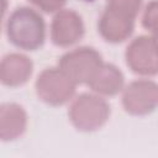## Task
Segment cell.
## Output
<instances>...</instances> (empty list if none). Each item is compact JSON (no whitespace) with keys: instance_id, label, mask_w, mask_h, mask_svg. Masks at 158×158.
I'll return each instance as SVG.
<instances>
[{"instance_id":"5bb4252c","label":"cell","mask_w":158,"mask_h":158,"mask_svg":"<svg viewBox=\"0 0 158 158\" xmlns=\"http://www.w3.org/2000/svg\"><path fill=\"white\" fill-rule=\"evenodd\" d=\"M44 12H58L65 5L67 0H28Z\"/></svg>"},{"instance_id":"5b68a950","label":"cell","mask_w":158,"mask_h":158,"mask_svg":"<svg viewBox=\"0 0 158 158\" xmlns=\"http://www.w3.org/2000/svg\"><path fill=\"white\" fill-rule=\"evenodd\" d=\"M122 105L126 112L135 116L153 112L158 106V84L148 79L130 83L123 89Z\"/></svg>"},{"instance_id":"3957f363","label":"cell","mask_w":158,"mask_h":158,"mask_svg":"<svg viewBox=\"0 0 158 158\" xmlns=\"http://www.w3.org/2000/svg\"><path fill=\"white\" fill-rule=\"evenodd\" d=\"M77 84L58 67L44 69L36 80V93L38 98L52 106L63 105L69 101L75 93Z\"/></svg>"},{"instance_id":"8fae6325","label":"cell","mask_w":158,"mask_h":158,"mask_svg":"<svg viewBox=\"0 0 158 158\" xmlns=\"http://www.w3.org/2000/svg\"><path fill=\"white\" fill-rule=\"evenodd\" d=\"M125 78L121 70L110 63H102L88 83L89 88L99 95L112 96L123 89Z\"/></svg>"},{"instance_id":"277c9868","label":"cell","mask_w":158,"mask_h":158,"mask_svg":"<svg viewBox=\"0 0 158 158\" xmlns=\"http://www.w3.org/2000/svg\"><path fill=\"white\" fill-rule=\"evenodd\" d=\"M102 63L101 54L95 48L80 47L63 54L58 67L78 85L88 84Z\"/></svg>"},{"instance_id":"6da1fadb","label":"cell","mask_w":158,"mask_h":158,"mask_svg":"<svg viewBox=\"0 0 158 158\" xmlns=\"http://www.w3.org/2000/svg\"><path fill=\"white\" fill-rule=\"evenodd\" d=\"M6 35L14 46L25 51H36L46 38L43 17L31 7H17L6 21Z\"/></svg>"},{"instance_id":"52a82bcc","label":"cell","mask_w":158,"mask_h":158,"mask_svg":"<svg viewBox=\"0 0 158 158\" xmlns=\"http://www.w3.org/2000/svg\"><path fill=\"white\" fill-rule=\"evenodd\" d=\"M84 22L74 10H59L51 25V38L56 46L69 47L84 36Z\"/></svg>"},{"instance_id":"9a60e30c","label":"cell","mask_w":158,"mask_h":158,"mask_svg":"<svg viewBox=\"0 0 158 158\" xmlns=\"http://www.w3.org/2000/svg\"><path fill=\"white\" fill-rule=\"evenodd\" d=\"M152 41H153V44H154L156 51H157V53H158V31H157V32H153Z\"/></svg>"},{"instance_id":"ba28073f","label":"cell","mask_w":158,"mask_h":158,"mask_svg":"<svg viewBox=\"0 0 158 158\" xmlns=\"http://www.w3.org/2000/svg\"><path fill=\"white\" fill-rule=\"evenodd\" d=\"M33 70L32 60L21 53L6 54L0 65V79L6 86L15 88L25 84Z\"/></svg>"},{"instance_id":"9c48e42d","label":"cell","mask_w":158,"mask_h":158,"mask_svg":"<svg viewBox=\"0 0 158 158\" xmlns=\"http://www.w3.org/2000/svg\"><path fill=\"white\" fill-rule=\"evenodd\" d=\"M135 28V20L105 9L99 20V32L101 37L111 43H118L127 40Z\"/></svg>"},{"instance_id":"4fadbf2b","label":"cell","mask_w":158,"mask_h":158,"mask_svg":"<svg viewBox=\"0 0 158 158\" xmlns=\"http://www.w3.org/2000/svg\"><path fill=\"white\" fill-rule=\"evenodd\" d=\"M142 25L151 32L158 31V0H152L144 9Z\"/></svg>"},{"instance_id":"7a4b0ae2","label":"cell","mask_w":158,"mask_h":158,"mask_svg":"<svg viewBox=\"0 0 158 158\" xmlns=\"http://www.w3.org/2000/svg\"><path fill=\"white\" fill-rule=\"evenodd\" d=\"M68 114L77 130L91 132L106 123L110 116V106L99 94L84 93L73 100Z\"/></svg>"},{"instance_id":"8992f818","label":"cell","mask_w":158,"mask_h":158,"mask_svg":"<svg viewBox=\"0 0 158 158\" xmlns=\"http://www.w3.org/2000/svg\"><path fill=\"white\" fill-rule=\"evenodd\" d=\"M128 68L139 75L158 74V53L153 44L152 37L139 36L127 47L125 53Z\"/></svg>"},{"instance_id":"30bf717a","label":"cell","mask_w":158,"mask_h":158,"mask_svg":"<svg viewBox=\"0 0 158 158\" xmlns=\"http://www.w3.org/2000/svg\"><path fill=\"white\" fill-rule=\"evenodd\" d=\"M27 115L23 107L15 102L2 104L0 107V137L2 141H14L26 130Z\"/></svg>"},{"instance_id":"7c38bea8","label":"cell","mask_w":158,"mask_h":158,"mask_svg":"<svg viewBox=\"0 0 158 158\" xmlns=\"http://www.w3.org/2000/svg\"><path fill=\"white\" fill-rule=\"evenodd\" d=\"M142 2L143 0H109L106 7L123 16L136 20L142 7Z\"/></svg>"}]
</instances>
